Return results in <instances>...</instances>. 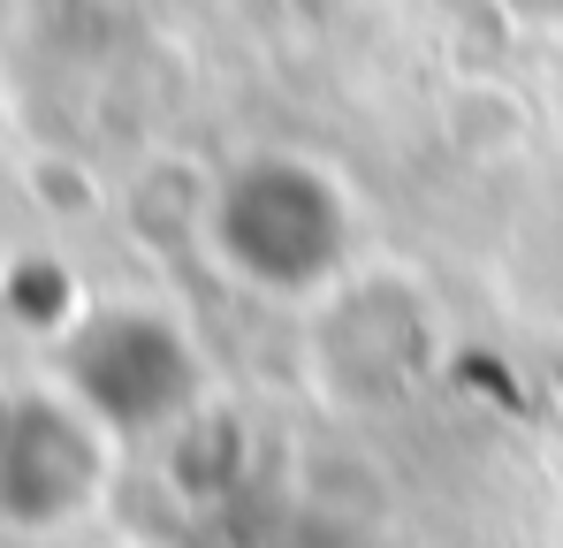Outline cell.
Returning a JSON list of instances; mask_svg holds the SVG:
<instances>
[{
	"label": "cell",
	"instance_id": "1",
	"mask_svg": "<svg viewBox=\"0 0 563 548\" xmlns=\"http://www.w3.org/2000/svg\"><path fill=\"white\" fill-rule=\"evenodd\" d=\"M221 244L236 252L244 274L297 289V282H320L328 260L343 252V206L305 161H260L221 213Z\"/></svg>",
	"mask_w": 563,
	"mask_h": 548
}]
</instances>
